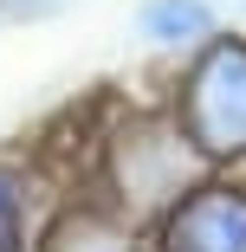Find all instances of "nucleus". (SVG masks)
Returning a JSON list of instances; mask_svg holds the SVG:
<instances>
[{
    "mask_svg": "<svg viewBox=\"0 0 246 252\" xmlns=\"http://www.w3.org/2000/svg\"><path fill=\"white\" fill-rule=\"evenodd\" d=\"M162 252H246V188L201 181L162 214Z\"/></svg>",
    "mask_w": 246,
    "mask_h": 252,
    "instance_id": "f03ea898",
    "label": "nucleus"
},
{
    "mask_svg": "<svg viewBox=\"0 0 246 252\" xmlns=\"http://www.w3.org/2000/svg\"><path fill=\"white\" fill-rule=\"evenodd\" d=\"M0 252H20V181L0 168Z\"/></svg>",
    "mask_w": 246,
    "mask_h": 252,
    "instance_id": "39448f33",
    "label": "nucleus"
},
{
    "mask_svg": "<svg viewBox=\"0 0 246 252\" xmlns=\"http://www.w3.org/2000/svg\"><path fill=\"white\" fill-rule=\"evenodd\" d=\"M45 252H130V239L97 214H71V220H59L45 233Z\"/></svg>",
    "mask_w": 246,
    "mask_h": 252,
    "instance_id": "20e7f679",
    "label": "nucleus"
},
{
    "mask_svg": "<svg viewBox=\"0 0 246 252\" xmlns=\"http://www.w3.org/2000/svg\"><path fill=\"white\" fill-rule=\"evenodd\" d=\"M136 32L149 45L214 39V7H208V0H142V7H136Z\"/></svg>",
    "mask_w": 246,
    "mask_h": 252,
    "instance_id": "7ed1b4c3",
    "label": "nucleus"
},
{
    "mask_svg": "<svg viewBox=\"0 0 246 252\" xmlns=\"http://www.w3.org/2000/svg\"><path fill=\"white\" fill-rule=\"evenodd\" d=\"M181 129L188 149L208 162L246 156V39H208V52L181 84Z\"/></svg>",
    "mask_w": 246,
    "mask_h": 252,
    "instance_id": "f257e3e1",
    "label": "nucleus"
}]
</instances>
